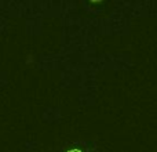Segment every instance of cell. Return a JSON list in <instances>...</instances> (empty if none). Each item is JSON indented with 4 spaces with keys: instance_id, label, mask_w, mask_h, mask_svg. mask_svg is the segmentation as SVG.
<instances>
[{
    "instance_id": "cell-1",
    "label": "cell",
    "mask_w": 157,
    "mask_h": 152,
    "mask_svg": "<svg viewBox=\"0 0 157 152\" xmlns=\"http://www.w3.org/2000/svg\"><path fill=\"white\" fill-rule=\"evenodd\" d=\"M69 152H81L80 150H72V151H69Z\"/></svg>"
}]
</instances>
